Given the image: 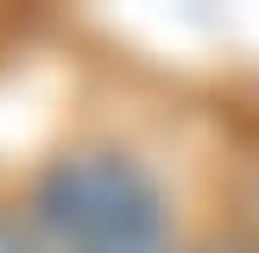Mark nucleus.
Listing matches in <instances>:
<instances>
[{
    "label": "nucleus",
    "instance_id": "3",
    "mask_svg": "<svg viewBox=\"0 0 259 253\" xmlns=\"http://www.w3.org/2000/svg\"><path fill=\"white\" fill-rule=\"evenodd\" d=\"M209 253H240V247H209Z\"/></svg>",
    "mask_w": 259,
    "mask_h": 253
},
{
    "label": "nucleus",
    "instance_id": "2",
    "mask_svg": "<svg viewBox=\"0 0 259 253\" xmlns=\"http://www.w3.org/2000/svg\"><path fill=\"white\" fill-rule=\"evenodd\" d=\"M0 253H38V247H32V240H25V234H19V228H13V222H7V215H0Z\"/></svg>",
    "mask_w": 259,
    "mask_h": 253
},
{
    "label": "nucleus",
    "instance_id": "1",
    "mask_svg": "<svg viewBox=\"0 0 259 253\" xmlns=\"http://www.w3.org/2000/svg\"><path fill=\"white\" fill-rule=\"evenodd\" d=\"M32 215L51 253H177L158 177L126 152H70L38 177Z\"/></svg>",
    "mask_w": 259,
    "mask_h": 253
}]
</instances>
